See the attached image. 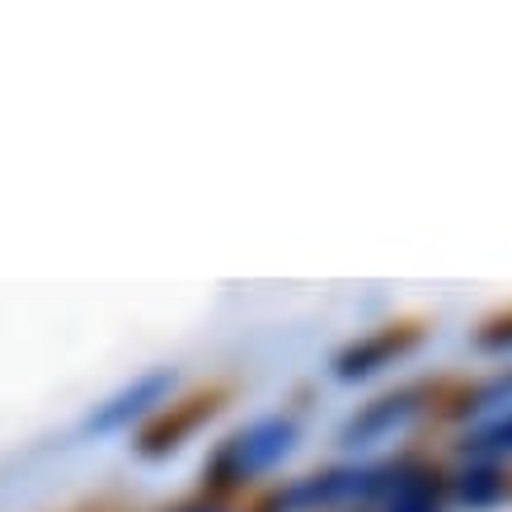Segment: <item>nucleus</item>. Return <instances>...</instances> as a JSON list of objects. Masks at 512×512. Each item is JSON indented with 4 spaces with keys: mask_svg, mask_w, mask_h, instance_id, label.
I'll return each mask as SVG.
<instances>
[{
    "mask_svg": "<svg viewBox=\"0 0 512 512\" xmlns=\"http://www.w3.org/2000/svg\"><path fill=\"white\" fill-rule=\"evenodd\" d=\"M296 442H301V428H296V419H287V414L254 419L249 428L231 433L212 456H207L202 484H207L212 494H231V489H240V484L259 480L264 470L282 466V461L296 451Z\"/></svg>",
    "mask_w": 512,
    "mask_h": 512,
    "instance_id": "f257e3e1",
    "label": "nucleus"
},
{
    "mask_svg": "<svg viewBox=\"0 0 512 512\" xmlns=\"http://www.w3.org/2000/svg\"><path fill=\"white\" fill-rule=\"evenodd\" d=\"M404 461L386 466H334L320 475H301V480L282 484L259 503L254 512H320L339 508V503H386L400 484Z\"/></svg>",
    "mask_w": 512,
    "mask_h": 512,
    "instance_id": "f03ea898",
    "label": "nucleus"
},
{
    "mask_svg": "<svg viewBox=\"0 0 512 512\" xmlns=\"http://www.w3.org/2000/svg\"><path fill=\"white\" fill-rule=\"evenodd\" d=\"M174 390V367H151V372L132 376L123 390H113L104 404H94V414L85 419V433L90 437H109V433H127L132 423L151 419L165 409Z\"/></svg>",
    "mask_w": 512,
    "mask_h": 512,
    "instance_id": "7ed1b4c3",
    "label": "nucleus"
},
{
    "mask_svg": "<svg viewBox=\"0 0 512 512\" xmlns=\"http://www.w3.org/2000/svg\"><path fill=\"white\" fill-rule=\"evenodd\" d=\"M423 343V325H386V329H372L353 339L348 348L334 353V376L343 386H357V381H372L381 376L386 367H395L400 357H409L414 348Z\"/></svg>",
    "mask_w": 512,
    "mask_h": 512,
    "instance_id": "20e7f679",
    "label": "nucleus"
},
{
    "mask_svg": "<svg viewBox=\"0 0 512 512\" xmlns=\"http://www.w3.org/2000/svg\"><path fill=\"white\" fill-rule=\"evenodd\" d=\"M221 390H198V395H188V400L170 404V409H160L156 419L141 428L137 437V451L146 456V461H165V456H174V451L184 447L188 437L198 433L202 423H212L221 414Z\"/></svg>",
    "mask_w": 512,
    "mask_h": 512,
    "instance_id": "39448f33",
    "label": "nucleus"
},
{
    "mask_svg": "<svg viewBox=\"0 0 512 512\" xmlns=\"http://www.w3.org/2000/svg\"><path fill=\"white\" fill-rule=\"evenodd\" d=\"M433 400V390L428 386H400V390H390V395H381V400L372 404H362L353 419L339 428V442L343 447H376V442H386L390 433H400L404 423L419 414L423 404Z\"/></svg>",
    "mask_w": 512,
    "mask_h": 512,
    "instance_id": "423d86ee",
    "label": "nucleus"
},
{
    "mask_svg": "<svg viewBox=\"0 0 512 512\" xmlns=\"http://www.w3.org/2000/svg\"><path fill=\"white\" fill-rule=\"evenodd\" d=\"M451 480L428 461H404L400 484L395 494L386 498V512H442V498H447Z\"/></svg>",
    "mask_w": 512,
    "mask_h": 512,
    "instance_id": "0eeeda50",
    "label": "nucleus"
},
{
    "mask_svg": "<svg viewBox=\"0 0 512 512\" xmlns=\"http://www.w3.org/2000/svg\"><path fill=\"white\" fill-rule=\"evenodd\" d=\"M451 494L461 498V508L484 512V508H494L498 498L508 494V475H503L498 461H470V466L451 480Z\"/></svg>",
    "mask_w": 512,
    "mask_h": 512,
    "instance_id": "6e6552de",
    "label": "nucleus"
},
{
    "mask_svg": "<svg viewBox=\"0 0 512 512\" xmlns=\"http://www.w3.org/2000/svg\"><path fill=\"white\" fill-rule=\"evenodd\" d=\"M508 404H512V372H498V376H489V381H480V386L461 390V395L447 404V419H484L489 423V414L508 409Z\"/></svg>",
    "mask_w": 512,
    "mask_h": 512,
    "instance_id": "1a4fd4ad",
    "label": "nucleus"
},
{
    "mask_svg": "<svg viewBox=\"0 0 512 512\" xmlns=\"http://www.w3.org/2000/svg\"><path fill=\"white\" fill-rule=\"evenodd\" d=\"M461 456H470V461L512 456V409L498 414V419H489V423H480V428H470V433L461 437Z\"/></svg>",
    "mask_w": 512,
    "mask_h": 512,
    "instance_id": "9d476101",
    "label": "nucleus"
},
{
    "mask_svg": "<svg viewBox=\"0 0 512 512\" xmlns=\"http://www.w3.org/2000/svg\"><path fill=\"white\" fill-rule=\"evenodd\" d=\"M475 348H480V353H512V311L494 315L489 325L475 329Z\"/></svg>",
    "mask_w": 512,
    "mask_h": 512,
    "instance_id": "9b49d317",
    "label": "nucleus"
},
{
    "mask_svg": "<svg viewBox=\"0 0 512 512\" xmlns=\"http://www.w3.org/2000/svg\"><path fill=\"white\" fill-rule=\"evenodd\" d=\"M174 512H221L217 503H184V508H174Z\"/></svg>",
    "mask_w": 512,
    "mask_h": 512,
    "instance_id": "f8f14e48",
    "label": "nucleus"
}]
</instances>
